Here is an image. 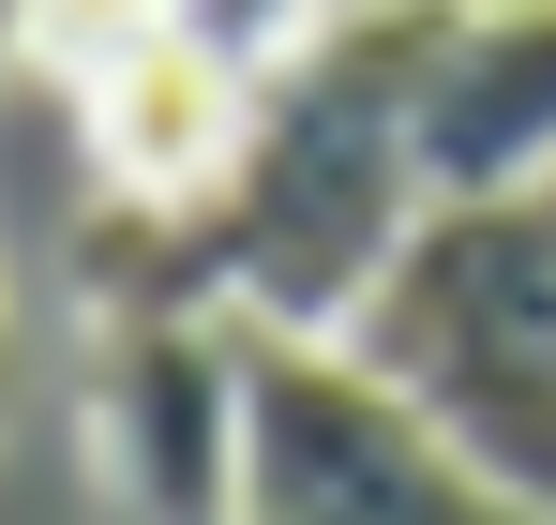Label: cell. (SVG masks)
<instances>
[{
	"instance_id": "52a82bcc",
	"label": "cell",
	"mask_w": 556,
	"mask_h": 525,
	"mask_svg": "<svg viewBox=\"0 0 556 525\" xmlns=\"http://www.w3.org/2000/svg\"><path fill=\"white\" fill-rule=\"evenodd\" d=\"M166 15H181V0H15V76L91 90L105 61H136V46H151Z\"/></svg>"
},
{
	"instance_id": "277c9868",
	"label": "cell",
	"mask_w": 556,
	"mask_h": 525,
	"mask_svg": "<svg viewBox=\"0 0 556 525\" xmlns=\"http://www.w3.org/2000/svg\"><path fill=\"white\" fill-rule=\"evenodd\" d=\"M76 436H91L105 511H241V316L226 300H136L91 316V375H76Z\"/></svg>"
},
{
	"instance_id": "8992f818",
	"label": "cell",
	"mask_w": 556,
	"mask_h": 525,
	"mask_svg": "<svg viewBox=\"0 0 556 525\" xmlns=\"http://www.w3.org/2000/svg\"><path fill=\"white\" fill-rule=\"evenodd\" d=\"M421 166L437 195L556 180V0H452L421 61Z\"/></svg>"
},
{
	"instance_id": "6da1fadb",
	"label": "cell",
	"mask_w": 556,
	"mask_h": 525,
	"mask_svg": "<svg viewBox=\"0 0 556 525\" xmlns=\"http://www.w3.org/2000/svg\"><path fill=\"white\" fill-rule=\"evenodd\" d=\"M437 30H452V0H316V30L256 61L241 151L181 210V256L226 316L362 331V300L391 285L406 226L437 210V166H421Z\"/></svg>"
},
{
	"instance_id": "3957f363",
	"label": "cell",
	"mask_w": 556,
	"mask_h": 525,
	"mask_svg": "<svg viewBox=\"0 0 556 525\" xmlns=\"http://www.w3.org/2000/svg\"><path fill=\"white\" fill-rule=\"evenodd\" d=\"M241 511L256 525H466L496 511V481L421 421V390L362 331L241 316Z\"/></svg>"
},
{
	"instance_id": "7a4b0ae2",
	"label": "cell",
	"mask_w": 556,
	"mask_h": 525,
	"mask_svg": "<svg viewBox=\"0 0 556 525\" xmlns=\"http://www.w3.org/2000/svg\"><path fill=\"white\" fill-rule=\"evenodd\" d=\"M362 346L496 481V511H556V180L437 195L362 300Z\"/></svg>"
},
{
	"instance_id": "9c48e42d",
	"label": "cell",
	"mask_w": 556,
	"mask_h": 525,
	"mask_svg": "<svg viewBox=\"0 0 556 525\" xmlns=\"http://www.w3.org/2000/svg\"><path fill=\"white\" fill-rule=\"evenodd\" d=\"M0 61H15V0H0Z\"/></svg>"
},
{
	"instance_id": "ba28073f",
	"label": "cell",
	"mask_w": 556,
	"mask_h": 525,
	"mask_svg": "<svg viewBox=\"0 0 556 525\" xmlns=\"http://www.w3.org/2000/svg\"><path fill=\"white\" fill-rule=\"evenodd\" d=\"M181 30H211L226 61H271V46L316 30V0H181Z\"/></svg>"
},
{
	"instance_id": "5b68a950",
	"label": "cell",
	"mask_w": 556,
	"mask_h": 525,
	"mask_svg": "<svg viewBox=\"0 0 556 525\" xmlns=\"http://www.w3.org/2000/svg\"><path fill=\"white\" fill-rule=\"evenodd\" d=\"M241 105H256V61H226L211 30H151L136 61H105L76 90V151H91V195H151V210H195L226 151H241Z\"/></svg>"
}]
</instances>
